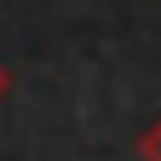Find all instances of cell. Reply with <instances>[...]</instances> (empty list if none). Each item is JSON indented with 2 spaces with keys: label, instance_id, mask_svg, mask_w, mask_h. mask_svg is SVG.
Returning <instances> with one entry per match:
<instances>
[{
  "label": "cell",
  "instance_id": "1",
  "mask_svg": "<svg viewBox=\"0 0 161 161\" xmlns=\"http://www.w3.org/2000/svg\"><path fill=\"white\" fill-rule=\"evenodd\" d=\"M132 150H138V161H161V115L138 132V144H132Z\"/></svg>",
  "mask_w": 161,
  "mask_h": 161
},
{
  "label": "cell",
  "instance_id": "2",
  "mask_svg": "<svg viewBox=\"0 0 161 161\" xmlns=\"http://www.w3.org/2000/svg\"><path fill=\"white\" fill-rule=\"evenodd\" d=\"M12 92V75H6V64H0V98H6Z\"/></svg>",
  "mask_w": 161,
  "mask_h": 161
}]
</instances>
